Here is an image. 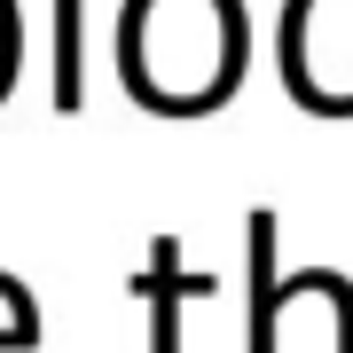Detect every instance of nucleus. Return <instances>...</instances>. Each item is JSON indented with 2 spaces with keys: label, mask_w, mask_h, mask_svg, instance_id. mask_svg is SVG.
<instances>
[{
  "label": "nucleus",
  "mask_w": 353,
  "mask_h": 353,
  "mask_svg": "<svg viewBox=\"0 0 353 353\" xmlns=\"http://www.w3.org/2000/svg\"><path fill=\"white\" fill-rule=\"evenodd\" d=\"M79 0H55V110H79Z\"/></svg>",
  "instance_id": "7ed1b4c3"
},
{
  "label": "nucleus",
  "mask_w": 353,
  "mask_h": 353,
  "mask_svg": "<svg viewBox=\"0 0 353 353\" xmlns=\"http://www.w3.org/2000/svg\"><path fill=\"white\" fill-rule=\"evenodd\" d=\"M252 236V353H275V314H283V283H275V212L243 220Z\"/></svg>",
  "instance_id": "f03ea898"
},
{
  "label": "nucleus",
  "mask_w": 353,
  "mask_h": 353,
  "mask_svg": "<svg viewBox=\"0 0 353 353\" xmlns=\"http://www.w3.org/2000/svg\"><path fill=\"white\" fill-rule=\"evenodd\" d=\"M126 290L157 306V338H150V353H181V299H204V290H212V275H189V267H181V236H157L150 267H141Z\"/></svg>",
  "instance_id": "f257e3e1"
}]
</instances>
